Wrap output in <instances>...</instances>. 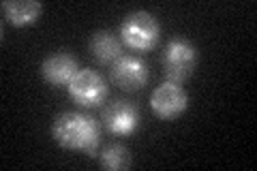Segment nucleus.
Returning a JSON list of instances; mask_svg holds the SVG:
<instances>
[{"mask_svg":"<svg viewBox=\"0 0 257 171\" xmlns=\"http://www.w3.org/2000/svg\"><path fill=\"white\" fill-rule=\"evenodd\" d=\"M52 135L62 148L84 152L88 156H94L101 143L99 122L88 113L79 111H64L56 116L52 124Z\"/></svg>","mask_w":257,"mask_h":171,"instance_id":"f257e3e1","label":"nucleus"},{"mask_svg":"<svg viewBox=\"0 0 257 171\" xmlns=\"http://www.w3.org/2000/svg\"><path fill=\"white\" fill-rule=\"evenodd\" d=\"M67 88H69L71 99L77 105H82V107H96L107 96L105 79L94 69H79L77 75L71 79V84Z\"/></svg>","mask_w":257,"mask_h":171,"instance_id":"20e7f679","label":"nucleus"},{"mask_svg":"<svg viewBox=\"0 0 257 171\" xmlns=\"http://www.w3.org/2000/svg\"><path fill=\"white\" fill-rule=\"evenodd\" d=\"M3 13L13 26H26L39 18L41 3H37V0H5Z\"/></svg>","mask_w":257,"mask_h":171,"instance_id":"9d476101","label":"nucleus"},{"mask_svg":"<svg viewBox=\"0 0 257 171\" xmlns=\"http://www.w3.org/2000/svg\"><path fill=\"white\" fill-rule=\"evenodd\" d=\"M109 73H111V81L122 88V90H140L148 81V67L138 56L122 54L111 64Z\"/></svg>","mask_w":257,"mask_h":171,"instance_id":"0eeeda50","label":"nucleus"},{"mask_svg":"<svg viewBox=\"0 0 257 171\" xmlns=\"http://www.w3.org/2000/svg\"><path fill=\"white\" fill-rule=\"evenodd\" d=\"M99 162H101V167L111 169V171L126 169L131 165V152L122 143H111L107 148H103V152L99 154Z\"/></svg>","mask_w":257,"mask_h":171,"instance_id":"9b49d317","label":"nucleus"},{"mask_svg":"<svg viewBox=\"0 0 257 171\" xmlns=\"http://www.w3.org/2000/svg\"><path fill=\"white\" fill-rule=\"evenodd\" d=\"M161 62H163V71H165L167 81L182 84V81H187L191 77L193 69H195L197 50L187 39H170L163 50Z\"/></svg>","mask_w":257,"mask_h":171,"instance_id":"7ed1b4c3","label":"nucleus"},{"mask_svg":"<svg viewBox=\"0 0 257 171\" xmlns=\"http://www.w3.org/2000/svg\"><path fill=\"white\" fill-rule=\"evenodd\" d=\"M122 43L135 52H148L159 43L161 26L155 20V15L148 11H135L126 15L122 26H120Z\"/></svg>","mask_w":257,"mask_h":171,"instance_id":"f03ea898","label":"nucleus"},{"mask_svg":"<svg viewBox=\"0 0 257 171\" xmlns=\"http://www.w3.org/2000/svg\"><path fill=\"white\" fill-rule=\"evenodd\" d=\"M88 50H90L92 58H96L99 64H114L120 56H122V43L120 39L109 30H99L94 32L90 43H88Z\"/></svg>","mask_w":257,"mask_h":171,"instance_id":"1a4fd4ad","label":"nucleus"},{"mask_svg":"<svg viewBox=\"0 0 257 171\" xmlns=\"http://www.w3.org/2000/svg\"><path fill=\"white\" fill-rule=\"evenodd\" d=\"M103 126L114 135H131L140 126V111L133 103L118 99L109 103L101 113Z\"/></svg>","mask_w":257,"mask_h":171,"instance_id":"423d86ee","label":"nucleus"},{"mask_svg":"<svg viewBox=\"0 0 257 171\" xmlns=\"http://www.w3.org/2000/svg\"><path fill=\"white\" fill-rule=\"evenodd\" d=\"M187 105H189V96L184 92L182 84H176V81H163L150 94V109L161 120H172L180 116L187 109Z\"/></svg>","mask_w":257,"mask_h":171,"instance_id":"39448f33","label":"nucleus"},{"mask_svg":"<svg viewBox=\"0 0 257 171\" xmlns=\"http://www.w3.org/2000/svg\"><path fill=\"white\" fill-rule=\"evenodd\" d=\"M79 71V64L77 58H73L71 54L67 52H58V54H52L50 58H45L41 62V75L47 84L52 86H69L71 79L77 75Z\"/></svg>","mask_w":257,"mask_h":171,"instance_id":"6e6552de","label":"nucleus"}]
</instances>
